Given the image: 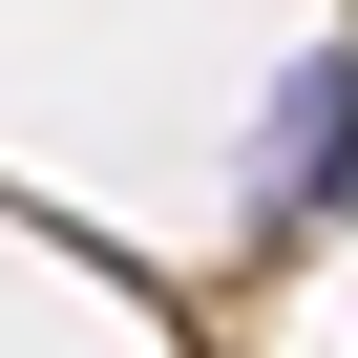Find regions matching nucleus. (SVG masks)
I'll use <instances>...</instances> for the list:
<instances>
[{
  "mask_svg": "<svg viewBox=\"0 0 358 358\" xmlns=\"http://www.w3.org/2000/svg\"><path fill=\"white\" fill-rule=\"evenodd\" d=\"M337 169H358V64H295V106H274V211H337Z\"/></svg>",
  "mask_w": 358,
  "mask_h": 358,
  "instance_id": "f257e3e1",
  "label": "nucleus"
}]
</instances>
